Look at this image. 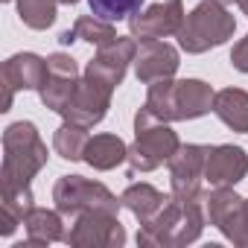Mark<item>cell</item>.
<instances>
[{
	"label": "cell",
	"instance_id": "1f68e13d",
	"mask_svg": "<svg viewBox=\"0 0 248 248\" xmlns=\"http://www.w3.org/2000/svg\"><path fill=\"white\" fill-rule=\"evenodd\" d=\"M59 41H62V44H73V41H79V38H76V32H73V30H64V32L59 35Z\"/></svg>",
	"mask_w": 248,
	"mask_h": 248
},
{
	"label": "cell",
	"instance_id": "4dcf8cb0",
	"mask_svg": "<svg viewBox=\"0 0 248 248\" xmlns=\"http://www.w3.org/2000/svg\"><path fill=\"white\" fill-rule=\"evenodd\" d=\"M12 99H15V88L3 79V108H0V111H9L12 108Z\"/></svg>",
	"mask_w": 248,
	"mask_h": 248
},
{
	"label": "cell",
	"instance_id": "3957f363",
	"mask_svg": "<svg viewBox=\"0 0 248 248\" xmlns=\"http://www.w3.org/2000/svg\"><path fill=\"white\" fill-rule=\"evenodd\" d=\"M178 146H181L178 135L143 105L135 114V143L129 146V158H126L129 175L135 178L138 172H152L161 164H170Z\"/></svg>",
	"mask_w": 248,
	"mask_h": 248
},
{
	"label": "cell",
	"instance_id": "836d02e7",
	"mask_svg": "<svg viewBox=\"0 0 248 248\" xmlns=\"http://www.w3.org/2000/svg\"><path fill=\"white\" fill-rule=\"evenodd\" d=\"M59 3H64V6H73V3H79V0H59Z\"/></svg>",
	"mask_w": 248,
	"mask_h": 248
},
{
	"label": "cell",
	"instance_id": "8992f818",
	"mask_svg": "<svg viewBox=\"0 0 248 248\" xmlns=\"http://www.w3.org/2000/svg\"><path fill=\"white\" fill-rule=\"evenodd\" d=\"M64 242L76 248H123L126 245V228L120 225L117 213L91 210L70 222Z\"/></svg>",
	"mask_w": 248,
	"mask_h": 248
},
{
	"label": "cell",
	"instance_id": "277c9868",
	"mask_svg": "<svg viewBox=\"0 0 248 248\" xmlns=\"http://www.w3.org/2000/svg\"><path fill=\"white\" fill-rule=\"evenodd\" d=\"M236 18L225 9L219 0H202L184 15V24L178 30V44L184 53L199 56L210 47H222L228 38H233Z\"/></svg>",
	"mask_w": 248,
	"mask_h": 248
},
{
	"label": "cell",
	"instance_id": "8fae6325",
	"mask_svg": "<svg viewBox=\"0 0 248 248\" xmlns=\"http://www.w3.org/2000/svg\"><path fill=\"white\" fill-rule=\"evenodd\" d=\"M245 175H248V155L242 146H233V143L207 146L204 181H210V187H233Z\"/></svg>",
	"mask_w": 248,
	"mask_h": 248
},
{
	"label": "cell",
	"instance_id": "d6a6232c",
	"mask_svg": "<svg viewBox=\"0 0 248 248\" xmlns=\"http://www.w3.org/2000/svg\"><path fill=\"white\" fill-rule=\"evenodd\" d=\"M236 6H239L242 12H248V0H236Z\"/></svg>",
	"mask_w": 248,
	"mask_h": 248
},
{
	"label": "cell",
	"instance_id": "ac0fdd59",
	"mask_svg": "<svg viewBox=\"0 0 248 248\" xmlns=\"http://www.w3.org/2000/svg\"><path fill=\"white\" fill-rule=\"evenodd\" d=\"M120 199H123V207H126L140 225L149 222V219L170 202V196H164L161 190H155L152 184H143V181H140V184H129L126 193H123Z\"/></svg>",
	"mask_w": 248,
	"mask_h": 248
},
{
	"label": "cell",
	"instance_id": "cb8c5ba5",
	"mask_svg": "<svg viewBox=\"0 0 248 248\" xmlns=\"http://www.w3.org/2000/svg\"><path fill=\"white\" fill-rule=\"evenodd\" d=\"M73 32H76L79 41H88V44H96V47H102V44H108V41L117 38V30L111 27V21H102V18H96L93 12L76 18Z\"/></svg>",
	"mask_w": 248,
	"mask_h": 248
},
{
	"label": "cell",
	"instance_id": "f1b7e54d",
	"mask_svg": "<svg viewBox=\"0 0 248 248\" xmlns=\"http://www.w3.org/2000/svg\"><path fill=\"white\" fill-rule=\"evenodd\" d=\"M231 64L239 70V73H248V35L236 41V47L231 50Z\"/></svg>",
	"mask_w": 248,
	"mask_h": 248
},
{
	"label": "cell",
	"instance_id": "484cf974",
	"mask_svg": "<svg viewBox=\"0 0 248 248\" xmlns=\"http://www.w3.org/2000/svg\"><path fill=\"white\" fill-rule=\"evenodd\" d=\"M32 207H35V199H32L30 187H3V202H0V210L3 213L24 222Z\"/></svg>",
	"mask_w": 248,
	"mask_h": 248
},
{
	"label": "cell",
	"instance_id": "9c48e42d",
	"mask_svg": "<svg viewBox=\"0 0 248 248\" xmlns=\"http://www.w3.org/2000/svg\"><path fill=\"white\" fill-rule=\"evenodd\" d=\"M204 161H207V146L187 143L178 146V152L170 158V181H172V196L181 202L199 199L202 193V178H204Z\"/></svg>",
	"mask_w": 248,
	"mask_h": 248
},
{
	"label": "cell",
	"instance_id": "30bf717a",
	"mask_svg": "<svg viewBox=\"0 0 248 248\" xmlns=\"http://www.w3.org/2000/svg\"><path fill=\"white\" fill-rule=\"evenodd\" d=\"M181 24H184V3L181 0H161V3H152L143 12H135L129 18V30L138 41L178 35Z\"/></svg>",
	"mask_w": 248,
	"mask_h": 248
},
{
	"label": "cell",
	"instance_id": "5bb4252c",
	"mask_svg": "<svg viewBox=\"0 0 248 248\" xmlns=\"http://www.w3.org/2000/svg\"><path fill=\"white\" fill-rule=\"evenodd\" d=\"M27 225V233L30 239L27 242H18L12 248H41V245H50V242H59L67 236V228H64V216L59 210H47V207H32L30 216L24 219Z\"/></svg>",
	"mask_w": 248,
	"mask_h": 248
},
{
	"label": "cell",
	"instance_id": "f546056e",
	"mask_svg": "<svg viewBox=\"0 0 248 248\" xmlns=\"http://www.w3.org/2000/svg\"><path fill=\"white\" fill-rule=\"evenodd\" d=\"M18 225H21V219H15V216H9V213L0 210V236H12Z\"/></svg>",
	"mask_w": 248,
	"mask_h": 248
},
{
	"label": "cell",
	"instance_id": "4316f807",
	"mask_svg": "<svg viewBox=\"0 0 248 248\" xmlns=\"http://www.w3.org/2000/svg\"><path fill=\"white\" fill-rule=\"evenodd\" d=\"M225 239H231L233 245H242L248 248V199H242V207L233 213V219L222 228Z\"/></svg>",
	"mask_w": 248,
	"mask_h": 248
},
{
	"label": "cell",
	"instance_id": "e0dca14e",
	"mask_svg": "<svg viewBox=\"0 0 248 248\" xmlns=\"http://www.w3.org/2000/svg\"><path fill=\"white\" fill-rule=\"evenodd\" d=\"M126 158H129V146L117 135H93L88 140V149H85V164L99 170V172L120 167Z\"/></svg>",
	"mask_w": 248,
	"mask_h": 248
},
{
	"label": "cell",
	"instance_id": "52a82bcc",
	"mask_svg": "<svg viewBox=\"0 0 248 248\" xmlns=\"http://www.w3.org/2000/svg\"><path fill=\"white\" fill-rule=\"evenodd\" d=\"M135 56H138L135 35H117L114 41L102 44L99 53L88 62L85 76L88 79H96V82H102V85H108L114 91L117 85H123L129 64H135Z\"/></svg>",
	"mask_w": 248,
	"mask_h": 248
},
{
	"label": "cell",
	"instance_id": "7a4b0ae2",
	"mask_svg": "<svg viewBox=\"0 0 248 248\" xmlns=\"http://www.w3.org/2000/svg\"><path fill=\"white\" fill-rule=\"evenodd\" d=\"M47 143L41 140L35 123L18 120L3 132V167L0 184L3 187H30V181L47 167Z\"/></svg>",
	"mask_w": 248,
	"mask_h": 248
},
{
	"label": "cell",
	"instance_id": "d6986e66",
	"mask_svg": "<svg viewBox=\"0 0 248 248\" xmlns=\"http://www.w3.org/2000/svg\"><path fill=\"white\" fill-rule=\"evenodd\" d=\"M242 207V196L233 187H213L210 193H204V213H207V225L213 228H225L233 213Z\"/></svg>",
	"mask_w": 248,
	"mask_h": 248
},
{
	"label": "cell",
	"instance_id": "ffe728a7",
	"mask_svg": "<svg viewBox=\"0 0 248 248\" xmlns=\"http://www.w3.org/2000/svg\"><path fill=\"white\" fill-rule=\"evenodd\" d=\"M88 140L91 138H88V129L85 126H76V123H67L64 120V126H59L56 135H53V149L64 161H85Z\"/></svg>",
	"mask_w": 248,
	"mask_h": 248
},
{
	"label": "cell",
	"instance_id": "e575fe53",
	"mask_svg": "<svg viewBox=\"0 0 248 248\" xmlns=\"http://www.w3.org/2000/svg\"><path fill=\"white\" fill-rule=\"evenodd\" d=\"M219 3H233V0H219Z\"/></svg>",
	"mask_w": 248,
	"mask_h": 248
},
{
	"label": "cell",
	"instance_id": "83f0119b",
	"mask_svg": "<svg viewBox=\"0 0 248 248\" xmlns=\"http://www.w3.org/2000/svg\"><path fill=\"white\" fill-rule=\"evenodd\" d=\"M47 70H50V73H62V76H79V64H76L73 56H67V53H53V56H47Z\"/></svg>",
	"mask_w": 248,
	"mask_h": 248
},
{
	"label": "cell",
	"instance_id": "d590c367",
	"mask_svg": "<svg viewBox=\"0 0 248 248\" xmlns=\"http://www.w3.org/2000/svg\"><path fill=\"white\" fill-rule=\"evenodd\" d=\"M3 3H12V0H3Z\"/></svg>",
	"mask_w": 248,
	"mask_h": 248
},
{
	"label": "cell",
	"instance_id": "4fadbf2b",
	"mask_svg": "<svg viewBox=\"0 0 248 248\" xmlns=\"http://www.w3.org/2000/svg\"><path fill=\"white\" fill-rule=\"evenodd\" d=\"M3 79L15 91H41L47 82V59L35 53H15L3 62Z\"/></svg>",
	"mask_w": 248,
	"mask_h": 248
},
{
	"label": "cell",
	"instance_id": "7c38bea8",
	"mask_svg": "<svg viewBox=\"0 0 248 248\" xmlns=\"http://www.w3.org/2000/svg\"><path fill=\"white\" fill-rule=\"evenodd\" d=\"M178 50L161 38L152 41H140L138 44V56H135V76L146 85L158 82V79H172L178 70Z\"/></svg>",
	"mask_w": 248,
	"mask_h": 248
},
{
	"label": "cell",
	"instance_id": "d4e9b609",
	"mask_svg": "<svg viewBox=\"0 0 248 248\" xmlns=\"http://www.w3.org/2000/svg\"><path fill=\"white\" fill-rule=\"evenodd\" d=\"M91 12L102 21H129L135 12H140L143 0H88Z\"/></svg>",
	"mask_w": 248,
	"mask_h": 248
},
{
	"label": "cell",
	"instance_id": "6da1fadb",
	"mask_svg": "<svg viewBox=\"0 0 248 248\" xmlns=\"http://www.w3.org/2000/svg\"><path fill=\"white\" fill-rule=\"evenodd\" d=\"M207 225V213H204V196L181 202L175 196H170V202L149 219L140 225L138 231V245L146 248H178V245H190L202 236V228Z\"/></svg>",
	"mask_w": 248,
	"mask_h": 248
},
{
	"label": "cell",
	"instance_id": "2e32d148",
	"mask_svg": "<svg viewBox=\"0 0 248 248\" xmlns=\"http://www.w3.org/2000/svg\"><path fill=\"white\" fill-rule=\"evenodd\" d=\"M213 114L231 132L248 135V93L242 88H225L213 96Z\"/></svg>",
	"mask_w": 248,
	"mask_h": 248
},
{
	"label": "cell",
	"instance_id": "44dd1931",
	"mask_svg": "<svg viewBox=\"0 0 248 248\" xmlns=\"http://www.w3.org/2000/svg\"><path fill=\"white\" fill-rule=\"evenodd\" d=\"M146 108L164 120V123H172L178 120V105H175V79H158L149 85V93H146Z\"/></svg>",
	"mask_w": 248,
	"mask_h": 248
},
{
	"label": "cell",
	"instance_id": "603a6c76",
	"mask_svg": "<svg viewBox=\"0 0 248 248\" xmlns=\"http://www.w3.org/2000/svg\"><path fill=\"white\" fill-rule=\"evenodd\" d=\"M59 0H18V18L30 30H47L56 21Z\"/></svg>",
	"mask_w": 248,
	"mask_h": 248
},
{
	"label": "cell",
	"instance_id": "ba28073f",
	"mask_svg": "<svg viewBox=\"0 0 248 248\" xmlns=\"http://www.w3.org/2000/svg\"><path fill=\"white\" fill-rule=\"evenodd\" d=\"M111 88L96 82V79H88L82 76L73 96L67 99V105L59 111L67 123H76V126H85V129H93L96 123L105 120L108 108H111Z\"/></svg>",
	"mask_w": 248,
	"mask_h": 248
},
{
	"label": "cell",
	"instance_id": "7402d4cb",
	"mask_svg": "<svg viewBox=\"0 0 248 248\" xmlns=\"http://www.w3.org/2000/svg\"><path fill=\"white\" fill-rule=\"evenodd\" d=\"M76 85H79V76H62V73H50V70H47V82H44V88L38 91V96H41V102H44L50 111L59 114V111L67 105V99L73 96Z\"/></svg>",
	"mask_w": 248,
	"mask_h": 248
},
{
	"label": "cell",
	"instance_id": "5b68a950",
	"mask_svg": "<svg viewBox=\"0 0 248 248\" xmlns=\"http://www.w3.org/2000/svg\"><path fill=\"white\" fill-rule=\"evenodd\" d=\"M53 202H56V210L67 222H73L76 216L91 213V210L120 216V207H123V199H117L105 184L82 178V175H62L53 184Z\"/></svg>",
	"mask_w": 248,
	"mask_h": 248
},
{
	"label": "cell",
	"instance_id": "9a60e30c",
	"mask_svg": "<svg viewBox=\"0 0 248 248\" xmlns=\"http://www.w3.org/2000/svg\"><path fill=\"white\" fill-rule=\"evenodd\" d=\"M213 88L202 79H181L175 82V105H178V120H196L213 111Z\"/></svg>",
	"mask_w": 248,
	"mask_h": 248
}]
</instances>
